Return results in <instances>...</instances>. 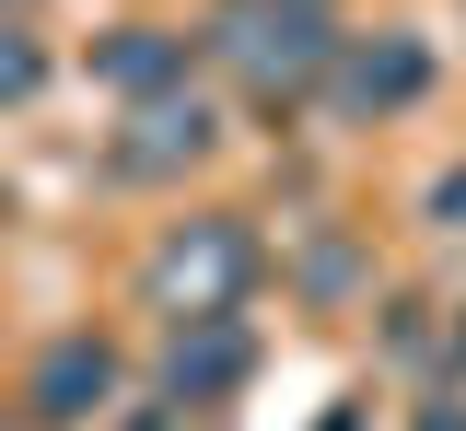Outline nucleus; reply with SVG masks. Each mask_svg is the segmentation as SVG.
Listing matches in <instances>:
<instances>
[{
	"mask_svg": "<svg viewBox=\"0 0 466 431\" xmlns=\"http://www.w3.org/2000/svg\"><path fill=\"white\" fill-rule=\"evenodd\" d=\"M35 94H47V35H35L24 12H0V117L35 105Z\"/></svg>",
	"mask_w": 466,
	"mask_h": 431,
	"instance_id": "1a4fd4ad",
	"label": "nucleus"
},
{
	"mask_svg": "<svg viewBox=\"0 0 466 431\" xmlns=\"http://www.w3.org/2000/svg\"><path fill=\"white\" fill-rule=\"evenodd\" d=\"M245 373H257V326H245V315H210V326H164L152 396H164V408H222Z\"/></svg>",
	"mask_w": 466,
	"mask_h": 431,
	"instance_id": "0eeeda50",
	"label": "nucleus"
},
{
	"mask_svg": "<svg viewBox=\"0 0 466 431\" xmlns=\"http://www.w3.org/2000/svg\"><path fill=\"white\" fill-rule=\"evenodd\" d=\"M116 385H128V362H116L106 326H58L35 350V373H24V408H35V431H106Z\"/></svg>",
	"mask_w": 466,
	"mask_h": 431,
	"instance_id": "7ed1b4c3",
	"label": "nucleus"
},
{
	"mask_svg": "<svg viewBox=\"0 0 466 431\" xmlns=\"http://www.w3.org/2000/svg\"><path fill=\"white\" fill-rule=\"evenodd\" d=\"M175 420H187V408H164V396H152V408H116L106 431H175Z\"/></svg>",
	"mask_w": 466,
	"mask_h": 431,
	"instance_id": "9b49d317",
	"label": "nucleus"
},
{
	"mask_svg": "<svg viewBox=\"0 0 466 431\" xmlns=\"http://www.w3.org/2000/svg\"><path fill=\"white\" fill-rule=\"evenodd\" d=\"M210 152H222V105L187 82V94H164V105H128V117H116L106 175L116 186H175L187 164H210Z\"/></svg>",
	"mask_w": 466,
	"mask_h": 431,
	"instance_id": "20e7f679",
	"label": "nucleus"
},
{
	"mask_svg": "<svg viewBox=\"0 0 466 431\" xmlns=\"http://www.w3.org/2000/svg\"><path fill=\"white\" fill-rule=\"evenodd\" d=\"M268 12H339V0H268Z\"/></svg>",
	"mask_w": 466,
	"mask_h": 431,
	"instance_id": "ddd939ff",
	"label": "nucleus"
},
{
	"mask_svg": "<svg viewBox=\"0 0 466 431\" xmlns=\"http://www.w3.org/2000/svg\"><path fill=\"white\" fill-rule=\"evenodd\" d=\"M339 24L327 12H268V0H222V24H210V59L257 94V105H303V94H327V70H339Z\"/></svg>",
	"mask_w": 466,
	"mask_h": 431,
	"instance_id": "f03ea898",
	"label": "nucleus"
},
{
	"mask_svg": "<svg viewBox=\"0 0 466 431\" xmlns=\"http://www.w3.org/2000/svg\"><path fill=\"white\" fill-rule=\"evenodd\" d=\"M361 280H373V256L350 246V234H315V246L291 256V292H303V304H315V315H327V304H350Z\"/></svg>",
	"mask_w": 466,
	"mask_h": 431,
	"instance_id": "6e6552de",
	"label": "nucleus"
},
{
	"mask_svg": "<svg viewBox=\"0 0 466 431\" xmlns=\"http://www.w3.org/2000/svg\"><path fill=\"white\" fill-rule=\"evenodd\" d=\"M455 362H466V304H455Z\"/></svg>",
	"mask_w": 466,
	"mask_h": 431,
	"instance_id": "4468645a",
	"label": "nucleus"
},
{
	"mask_svg": "<svg viewBox=\"0 0 466 431\" xmlns=\"http://www.w3.org/2000/svg\"><path fill=\"white\" fill-rule=\"evenodd\" d=\"M0 12H24V0H0Z\"/></svg>",
	"mask_w": 466,
	"mask_h": 431,
	"instance_id": "2eb2a0df",
	"label": "nucleus"
},
{
	"mask_svg": "<svg viewBox=\"0 0 466 431\" xmlns=\"http://www.w3.org/2000/svg\"><path fill=\"white\" fill-rule=\"evenodd\" d=\"M431 222H443V234L466 222V164H455V175H431Z\"/></svg>",
	"mask_w": 466,
	"mask_h": 431,
	"instance_id": "9d476101",
	"label": "nucleus"
},
{
	"mask_svg": "<svg viewBox=\"0 0 466 431\" xmlns=\"http://www.w3.org/2000/svg\"><path fill=\"white\" fill-rule=\"evenodd\" d=\"M408 431H466V396H431V408H420Z\"/></svg>",
	"mask_w": 466,
	"mask_h": 431,
	"instance_id": "f8f14e48",
	"label": "nucleus"
},
{
	"mask_svg": "<svg viewBox=\"0 0 466 431\" xmlns=\"http://www.w3.org/2000/svg\"><path fill=\"white\" fill-rule=\"evenodd\" d=\"M257 268H268V246H257L245 210H187V222H164V246L140 256V304L164 326H210V315H245Z\"/></svg>",
	"mask_w": 466,
	"mask_h": 431,
	"instance_id": "f257e3e1",
	"label": "nucleus"
},
{
	"mask_svg": "<svg viewBox=\"0 0 466 431\" xmlns=\"http://www.w3.org/2000/svg\"><path fill=\"white\" fill-rule=\"evenodd\" d=\"M420 94H431V47H420L408 24H385V35H350L339 70H327V117H339V128H385V117H408Z\"/></svg>",
	"mask_w": 466,
	"mask_h": 431,
	"instance_id": "39448f33",
	"label": "nucleus"
},
{
	"mask_svg": "<svg viewBox=\"0 0 466 431\" xmlns=\"http://www.w3.org/2000/svg\"><path fill=\"white\" fill-rule=\"evenodd\" d=\"M198 70H210V35L152 24V12H140V24H116L106 47H94V82H106L116 105H164V94H187V82H198Z\"/></svg>",
	"mask_w": 466,
	"mask_h": 431,
	"instance_id": "423d86ee",
	"label": "nucleus"
}]
</instances>
